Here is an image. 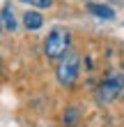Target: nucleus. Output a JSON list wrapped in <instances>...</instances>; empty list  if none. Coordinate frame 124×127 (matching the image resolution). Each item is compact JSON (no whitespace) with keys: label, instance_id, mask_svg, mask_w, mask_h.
<instances>
[{"label":"nucleus","instance_id":"1","mask_svg":"<svg viewBox=\"0 0 124 127\" xmlns=\"http://www.w3.org/2000/svg\"><path fill=\"white\" fill-rule=\"evenodd\" d=\"M122 93H124V74L113 72V74H108V76L97 86L94 97H97L99 104H110V102L117 99Z\"/></svg>","mask_w":124,"mask_h":127},{"label":"nucleus","instance_id":"2","mask_svg":"<svg viewBox=\"0 0 124 127\" xmlns=\"http://www.w3.org/2000/svg\"><path fill=\"white\" fill-rule=\"evenodd\" d=\"M78 65H81V56L78 53H64L57 63V69H55V76L60 81V86H67L71 88L78 79Z\"/></svg>","mask_w":124,"mask_h":127},{"label":"nucleus","instance_id":"3","mask_svg":"<svg viewBox=\"0 0 124 127\" xmlns=\"http://www.w3.org/2000/svg\"><path fill=\"white\" fill-rule=\"evenodd\" d=\"M69 42H71V37H69V32L64 28H53L48 32L46 42H44V53L48 58H53V60L55 58H62L67 53V49H69Z\"/></svg>","mask_w":124,"mask_h":127},{"label":"nucleus","instance_id":"4","mask_svg":"<svg viewBox=\"0 0 124 127\" xmlns=\"http://www.w3.org/2000/svg\"><path fill=\"white\" fill-rule=\"evenodd\" d=\"M23 26L28 28V30H39V28L44 26V16H41V14L39 12H25L23 14Z\"/></svg>","mask_w":124,"mask_h":127},{"label":"nucleus","instance_id":"5","mask_svg":"<svg viewBox=\"0 0 124 127\" xmlns=\"http://www.w3.org/2000/svg\"><path fill=\"white\" fill-rule=\"evenodd\" d=\"M94 16H99V19H115V12L110 9V7H106V5H97V2H90V7H87Z\"/></svg>","mask_w":124,"mask_h":127},{"label":"nucleus","instance_id":"6","mask_svg":"<svg viewBox=\"0 0 124 127\" xmlns=\"http://www.w3.org/2000/svg\"><path fill=\"white\" fill-rule=\"evenodd\" d=\"M0 23H5L7 30H16V19H14V12H12V7L9 5H5L2 7V16H0Z\"/></svg>","mask_w":124,"mask_h":127},{"label":"nucleus","instance_id":"7","mask_svg":"<svg viewBox=\"0 0 124 127\" xmlns=\"http://www.w3.org/2000/svg\"><path fill=\"white\" fill-rule=\"evenodd\" d=\"M62 123L67 125V127H74V125L78 123V109H67V111H64Z\"/></svg>","mask_w":124,"mask_h":127},{"label":"nucleus","instance_id":"8","mask_svg":"<svg viewBox=\"0 0 124 127\" xmlns=\"http://www.w3.org/2000/svg\"><path fill=\"white\" fill-rule=\"evenodd\" d=\"M21 2H25L30 7H37V9H46V7L53 5V0H21Z\"/></svg>","mask_w":124,"mask_h":127},{"label":"nucleus","instance_id":"9","mask_svg":"<svg viewBox=\"0 0 124 127\" xmlns=\"http://www.w3.org/2000/svg\"><path fill=\"white\" fill-rule=\"evenodd\" d=\"M0 74H2V60H0Z\"/></svg>","mask_w":124,"mask_h":127},{"label":"nucleus","instance_id":"10","mask_svg":"<svg viewBox=\"0 0 124 127\" xmlns=\"http://www.w3.org/2000/svg\"><path fill=\"white\" fill-rule=\"evenodd\" d=\"M0 30H2V23H0Z\"/></svg>","mask_w":124,"mask_h":127}]
</instances>
